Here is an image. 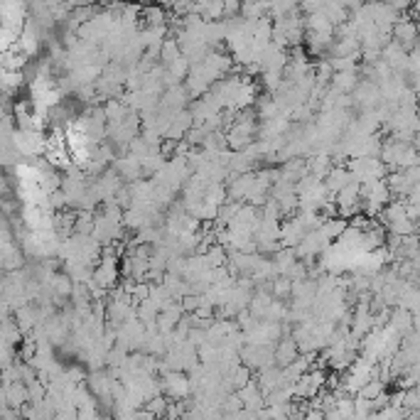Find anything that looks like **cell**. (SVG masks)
I'll return each instance as SVG.
<instances>
[{
	"label": "cell",
	"mask_w": 420,
	"mask_h": 420,
	"mask_svg": "<svg viewBox=\"0 0 420 420\" xmlns=\"http://www.w3.org/2000/svg\"><path fill=\"white\" fill-rule=\"evenodd\" d=\"M379 157L386 162L389 170H406V167L420 165V152L416 150V145L408 143V140L389 138L384 145H381Z\"/></svg>",
	"instance_id": "obj_1"
},
{
	"label": "cell",
	"mask_w": 420,
	"mask_h": 420,
	"mask_svg": "<svg viewBox=\"0 0 420 420\" xmlns=\"http://www.w3.org/2000/svg\"><path fill=\"white\" fill-rule=\"evenodd\" d=\"M162 394L167 398H172V401H187L189 394H194L192 391V379H189L184 371H162Z\"/></svg>",
	"instance_id": "obj_2"
},
{
	"label": "cell",
	"mask_w": 420,
	"mask_h": 420,
	"mask_svg": "<svg viewBox=\"0 0 420 420\" xmlns=\"http://www.w3.org/2000/svg\"><path fill=\"white\" fill-rule=\"evenodd\" d=\"M349 170L359 182H371V179L386 177V162L381 157H349Z\"/></svg>",
	"instance_id": "obj_3"
},
{
	"label": "cell",
	"mask_w": 420,
	"mask_h": 420,
	"mask_svg": "<svg viewBox=\"0 0 420 420\" xmlns=\"http://www.w3.org/2000/svg\"><path fill=\"white\" fill-rule=\"evenodd\" d=\"M325 386H327V374H325V371H322L320 367L317 369H310L295 381V398H300V401H313V398L317 396L320 391H325Z\"/></svg>",
	"instance_id": "obj_4"
},
{
	"label": "cell",
	"mask_w": 420,
	"mask_h": 420,
	"mask_svg": "<svg viewBox=\"0 0 420 420\" xmlns=\"http://www.w3.org/2000/svg\"><path fill=\"white\" fill-rule=\"evenodd\" d=\"M391 37H394L396 42H401L403 47H406L408 52L413 50L416 45H420V27L413 18H408L406 13H401V18H398V23L394 25V32H391Z\"/></svg>",
	"instance_id": "obj_5"
},
{
	"label": "cell",
	"mask_w": 420,
	"mask_h": 420,
	"mask_svg": "<svg viewBox=\"0 0 420 420\" xmlns=\"http://www.w3.org/2000/svg\"><path fill=\"white\" fill-rule=\"evenodd\" d=\"M305 233H308V229H305L303 219L295 214V216H288L285 221L280 224V243L288 248H298L300 241L305 238Z\"/></svg>",
	"instance_id": "obj_6"
},
{
	"label": "cell",
	"mask_w": 420,
	"mask_h": 420,
	"mask_svg": "<svg viewBox=\"0 0 420 420\" xmlns=\"http://www.w3.org/2000/svg\"><path fill=\"white\" fill-rule=\"evenodd\" d=\"M113 170H116L125 182H135V179L143 177V160L135 157L133 152L125 150V155L113 160Z\"/></svg>",
	"instance_id": "obj_7"
},
{
	"label": "cell",
	"mask_w": 420,
	"mask_h": 420,
	"mask_svg": "<svg viewBox=\"0 0 420 420\" xmlns=\"http://www.w3.org/2000/svg\"><path fill=\"white\" fill-rule=\"evenodd\" d=\"M408 52L406 47L401 45V42L391 40L389 45L384 47V52H381V59H384L386 64H389L394 72H401V74H408Z\"/></svg>",
	"instance_id": "obj_8"
},
{
	"label": "cell",
	"mask_w": 420,
	"mask_h": 420,
	"mask_svg": "<svg viewBox=\"0 0 420 420\" xmlns=\"http://www.w3.org/2000/svg\"><path fill=\"white\" fill-rule=\"evenodd\" d=\"M354 174L352 170H349V165H335L330 172H327V177H325V184H327V189H330L332 194H337V192H342V189L347 187L349 182H354ZM359 182V179H357Z\"/></svg>",
	"instance_id": "obj_9"
},
{
	"label": "cell",
	"mask_w": 420,
	"mask_h": 420,
	"mask_svg": "<svg viewBox=\"0 0 420 420\" xmlns=\"http://www.w3.org/2000/svg\"><path fill=\"white\" fill-rule=\"evenodd\" d=\"M359 81H362V76H359L357 69H347V72H335L330 86L340 91V94H354L357 86H359Z\"/></svg>",
	"instance_id": "obj_10"
},
{
	"label": "cell",
	"mask_w": 420,
	"mask_h": 420,
	"mask_svg": "<svg viewBox=\"0 0 420 420\" xmlns=\"http://www.w3.org/2000/svg\"><path fill=\"white\" fill-rule=\"evenodd\" d=\"M300 354V347L295 337H280V342L275 345V364L278 367H288L290 362H295Z\"/></svg>",
	"instance_id": "obj_11"
},
{
	"label": "cell",
	"mask_w": 420,
	"mask_h": 420,
	"mask_svg": "<svg viewBox=\"0 0 420 420\" xmlns=\"http://www.w3.org/2000/svg\"><path fill=\"white\" fill-rule=\"evenodd\" d=\"M389 325L394 327L398 335H406V332L413 330V313L408 308H401V305H396V310L391 313V317H389Z\"/></svg>",
	"instance_id": "obj_12"
},
{
	"label": "cell",
	"mask_w": 420,
	"mask_h": 420,
	"mask_svg": "<svg viewBox=\"0 0 420 420\" xmlns=\"http://www.w3.org/2000/svg\"><path fill=\"white\" fill-rule=\"evenodd\" d=\"M143 25L145 27H167V13H165V5H145L143 8Z\"/></svg>",
	"instance_id": "obj_13"
},
{
	"label": "cell",
	"mask_w": 420,
	"mask_h": 420,
	"mask_svg": "<svg viewBox=\"0 0 420 420\" xmlns=\"http://www.w3.org/2000/svg\"><path fill=\"white\" fill-rule=\"evenodd\" d=\"M251 367H246V364H238L236 369L229 374V381H231V386H233V391H238V389H243V386L248 384V381H253L251 379Z\"/></svg>",
	"instance_id": "obj_14"
},
{
	"label": "cell",
	"mask_w": 420,
	"mask_h": 420,
	"mask_svg": "<svg viewBox=\"0 0 420 420\" xmlns=\"http://www.w3.org/2000/svg\"><path fill=\"white\" fill-rule=\"evenodd\" d=\"M408 74L420 76V45H416L408 54Z\"/></svg>",
	"instance_id": "obj_15"
},
{
	"label": "cell",
	"mask_w": 420,
	"mask_h": 420,
	"mask_svg": "<svg viewBox=\"0 0 420 420\" xmlns=\"http://www.w3.org/2000/svg\"><path fill=\"white\" fill-rule=\"evenodd\" d=\"M386 3H389L391 8H396L398 13H406V10L413 8V0H386Z\"/></svg>",
	"instance_id": "obj_16"
},
{
	"label": "cell",
	"mask_w": 420,
	"mask_h": 420,
	"mask_svg": "<svg viewBox=\"0 0 420 420\" xmlns=\"http://www.w3.org/2000/svg\"><path fill=\"white\" fill-rule=\"evenodd\" d=\"M89 3H94V5H113V0H89Z\"/></svg>",
	"instance_id": "obj_17"
},
{
	"label": "cell",
	"mask_w": 420,
	"mask_h": 420,
	"mask_svg": "<svg viewBox=\"0 0 420 420\" xmlns=\"http://www.w3.org/2000/svg\"><path fill=\"white\" fill-rule=\"evenodd\" d=\"M416 285L420 288V273H418V278H416Z\"/></svg>",
	"instance_id": "obj_18"
}]
</instances>
